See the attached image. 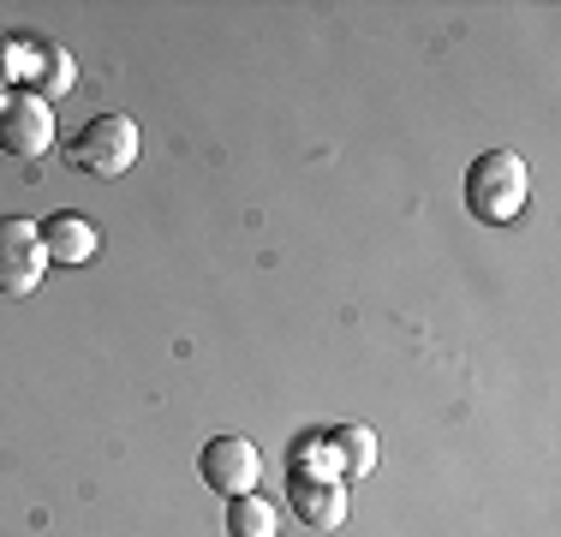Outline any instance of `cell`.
Here are the masks:
<instances>
[{"label": "cell", "mask_w": 561, "mask_h": 537, "mask_svg": "<svg viewBox=\"0 0 561 537\" xmlns=\"http://www.w3.org/2000/svg\"><path fill=\"white\" fill-rule=\"evenodd\" d=\"M531 204V168L526 156L514 150H490L472 161V173H466V209L478 215V221L502 227V221H519Z\"/></svg>", "instance_id": "1"}, {"label": "cell", "mask_w": 561, "mask_h": 537, "mask_svg": "<svg viewBox=\"0 0 561 537\" xmlns=\"http://www.w3.org/2000/svg\"><path fill=\"white\" fill-rule=\"evenodd\" d=\"M144 150V138H138V126H131L126 114H96V119H84L78 126V138H72V168L78 173H96V180H119V173L138 161Z\"/></svg>", "instance_id": "2"}, {"label": "cell", "mask_w": 561, "mask_h": 537, "mask_svg": "<svg viewBox=\"0 0 561 537\" xmlns=\"http://www.w3.org/2000/svg\"><path fill=\"white\" fill-rule=\"evenodd\" d=\"M48 275V251L36 221H19V215H0V299H31Z\"/></svg>", "instance_id": "3"}, {"label": "cell", "mask_w": 561, "mask_h": 537, "mask_svg": "<svg viewBox=\"0 0 561 537\" xmlns=\"http://www.w3.org/2000/svg\"><path fill=\"white\" fill-rule=\"evenodd\" d=\"M197 472H204V483L216 495H257V478H263V454H257V442H245V436H209L204 442V454H197Z\"/></svg>", "instance_id": "4"}, {"label": "cell", "mask_w": 561, "mask_h": 537, "mask_svg": "<svg viewBox=\"0 0 561 537\" xmlns=\"http://www.w3.org/2000/svg\"><path fill=\"white\" fill-rule=\"evenodd\" d=\"M48 144H55V107L36 96V90L0 102V150L31 161V156H48Z\"/></svg>", "instance_id": "5"}, {"label": "cell", "mask_w": 561, "mask_h": 537, "mask_svg": "<svg viewBox=\"0 0 561 537\" xmlns=\"http://www.w3.org/2000/svg\"><path fill=\"white\" fill-rule=\"evenodd\" d=\"M43 251H48V263H60V268H84L90 258L102 251V233H96V221H84V215H48L43 227Z\"/></svg>", "instance_id": "6"}, {"label": "cell", "mask_w": 561, "mask_h": 537, "mask_svg": "<svg viewBox=\"0 0 561 537\" xmlns=\"http://www.w3.org/2000/svg\"><path fill=\"white\" fill-rule=\"evenodd\" d=\"M287 507L299 514V526L335 532L346 519V490H341V483H329V478H293L287 483Z\"/></svg>", "instance_id": "7"}, {"label": "cell", "mask_w": 561, "mask_h": 537, "mask_svg": "<svg viewBox=\"0 0 561 537\" xmlns=\"http://www.w3.org/2000/svg\"><path fill=\"white\" fill-rule=\"evenodd\" d=\"M275 526H280V514L263 495H233L227 502V537H275Z\"/></svg>", "instance_id": "8"}, {"label": "cell", "mask_w": 561, "mask_h": 537, "mask_svg": "<svg viewBox=\"0 0 561 537\" xmlns=\"http://www.w3.org/2000/svg\"><path fill=\"white\" fill-rule=\"evenodd\" d=\"M323 442H329V454H341V466L353 478H365L370 466H377V436H370L365 424H341V430H329Z\"/></svg>", "instance_id": "9"}, {"label": "cell", "mask_w": 561, "mask_h": 537, "mask_svg": "<svg viewBox=\"0 0 561 537\" xmlns=\"http://www.w3.org/2000/svg\"><path fill=\"white\" fill-rule=\"evenodd\" d=\"M72 84H78L72 54H66L60 43H43V48H36V96H43V102H55V96H66Z\"/></svg>", "instance_id": "10"}]
</instances>
